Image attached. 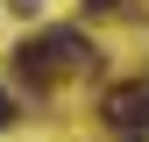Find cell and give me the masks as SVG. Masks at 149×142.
<instances>
[{
    "label": "cell",
    "instance_id": "cell-1",
    "mask_svg": "<svg viewBox=\"0 0 149 142\" xmlns=\"http://www.w3.org/2000/svg\"><path fill=\"white\" fill-rule=\"evenodd\" d=\"M36 50L50 57V71H78V64H85V36H78V29H50V36H36Z\"/></svg>",
    "mask_w": 149,
    "mask_h": 142
},
{
    "label": "cell",
    "instance_id": "cell-2",
    "mask_svg": "<svg viewBox=\"0 0 149 142\" xmlns=\"http://www.w3.org/2000/svg\"><path fill=\"white\" fill-rule=\"evenodd\" d=\"M107 121H114V128H128V135H142V128H149V85L114 93V100H107Z\"/></svg>",
    "mask_w": 149,
    "mask_h": 142
},
{
    "label": "cell",
    "instance_id": "cell-3",
    "mask_svg": "<svg viewBox=\"0 0 149 142\" xmlns=\"http://www.w3.org/2000/svg\"><path fill=\"white\" fill-rule=\"evenodd\" d=\"M100 7H121V0H85V14H100Z\"/></svg>",
    "mask_w": 149,
    "mask_h": 142
},
{
    "label": "cell",
    "instance_id": "cell-4",
    "mask_svg": "<svg viewBox=\"0 0 149 142\" xmlns=\"http://www.w3.org/2000/svg\"><path fill=\"white\" fill-rule=\"evenodd\" d=\"M7 121H14V106H7V93H0V128H7Z\"/></svg>",
    "mask_w": 149,
    "mask_h": 142
},
{
    "label": "cell",
    "instance_id": "cell-5",
    "mask_svg": "<svg viewBox=\"0 0 149 142\" xmlns=\"http://www.w3.org/2000/svg\"><path fill=\"white\" fill-rule=\"evenodd\" d=\"M7 7H22V14H36V7H43V0H7Z\"/></svg>",
    "mask_w": 149,
    "mask_h": 142
},
{
    "label": "cell",
    "instance_id": "cell-6",
    "mask_svg": "<svg viewBox=\"0 0 149 142\" xmlns=\"http://www.w3.org/2000/svg\"><path fill=\"white\" fill-rule=\"evenodd\" d=\"M128 142H135V135H128Z\"/></svg>",
    "mask_w": 149,
    "mask_h": 142
}]
</instances>
